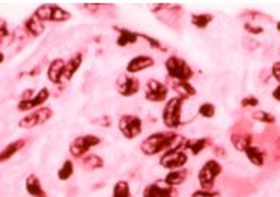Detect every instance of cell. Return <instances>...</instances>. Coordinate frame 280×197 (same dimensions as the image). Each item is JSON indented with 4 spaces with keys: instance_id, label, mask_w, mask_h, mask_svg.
<instances>
[{
    "instance_id": "6da1fadb",
    "label": "cell",
    "mask_w": 280,
    "mask_h": 197,
    "mask_svg": "<svg viewBox=\"0 0 280 197\" xmlns=\"http://www.w3.org/2000/svg\"><path fill=\"white\" fill-rule=\"evenodd\" d=\"M185 143V139H182L181 136L172 133V131H166V133H154L151 136H148L142 143H140V150L148 155H157V153H163L172 148H182Z\"/></svg>"
},
{
    "instance_id": "7a4b0ae2",
    "label": "cell",
    "mask_w": 280,
    "mask_h": 197,
    "mask_svg": "<svg viewBox=\"0 0 280 197\" xmlns=\"http://www.w3.org/2000/svg\"><path fill=\"white\" fill-rule=\"evenodd\" d=\"M182 97L170 98L162 113V121L169 130H176L182 125Z\"/></svg>"
},
{
    "instance_id": "3957f363",
    "label": "cell",
    "mask_w": 280,
    "mask_h": 197,
    "mask_svg": "<svg viewBox=\"0 0 280 197\" xmlns=\"http://www.w3.org/2000/svg\"><path fill=\"white\" fill-rule=\"evenodd\" d=\"M165 66L168 75L176 82H190V78L193 77L191 66L178 56H169L165 62Z\"/></svg>"
},
{
    "instance_id": "277c9868",
    "label": "cell",
    "mask_w": 280,
    "mask_h": 197,
    "mask_svg": "<svg viewBox=\"0 0 280 197\" xmlns=\"http://www.w3.org/2000/svg\"><path fill=\"white\" fill-rule=\"evenodd\" d=\"M187 161H188V155L182 148H172L163 152V155L160 156V166L163 169H168L169 172L184 169Z\"/></svg>"
},
{
    "instance_id": "5b68a950",
    "label": "cell",
    "mask_w": 280,
    "mask_h": 197,
    "mask_svg": "<svg viewBox=\"0 0 280 197\" xmlns=\"http://www.w3.org/2000/svg\"><path fill=\"white\" fill-rule=\"evenodd\" d=\"M101 143V139L98 136H94V134H86V136H78L75 137L71 145H69V152L74 158H85L88 155V152L98 146Z\"/></svg>"
},
{
    "instance_id": "8992f818",
    "label": "cell",
    "mask_w": 280,
    "mask_h": 197,
    "mask_svg": "<svg viewBox=\"0 0 280 197\" xmlns=\"http://www.w3.org/2000/svg\"><path fill=\"white\" fill-rule=\"evenodd\" d=\"M222 166L219 161L216 160H208L202 167L199 170V175H197V181L201 184L202 190H208L211 191L214 184H216V179L220 176L222 173Z\"/></svg>"
},
{
    "instance_id": "52a82bcc",
    "label": "cell",
    "mask_w": 280,
    "mask_h": 197,
    "mask_svg": "<svg viewBox=\"0 0 280 197\" xmlns=\"http://www.w3.org/2000/svg\"><path fill=\"white\" fill-rule=\"evenodd\" d=\"M117 127H119L121 134L128 140L136 139L143 131V122L136 114H122L121 119L117 122Z\"/></svg>"
},
{
    "instance_id": "ba28073f",
    "label": "cell",
    "mask_w": 280,
    "mask_h": 197,
    "mask_svg": "<svg viewBox=\"0 0 280 197\" xmlns=\"http://www.w3.org/2000/svg\"><path fill=\"white\" fill-rule=\"evenodd\" d=\"M33 15L41 20L43 23L44 21H57V23H62V21H68L71 18V14L68 11H65L63 8L57 6V5H43L36 8V11L33 12Z\"/></svg>"
},
{
    "instance_id": "9c48e42d",
    "label": "cell",
    "mask_w": 280,
    "mask_h": 197,
    "mask_svg": "<svg viewBox=\"0 0 280 197\" xmlns=\"http://www.w3.org/2000/svg\"><path fill=\"white\" fill-rule=\"evenodd\" d=\"M52 116H53L52 108H49V107H41V108H38V110L29 113L27 116H24L23 119H20L18 125H20L21 128L30 130V128L38 127V125L46 124L49 119H52Z\"/></svg>"
},
{
    "instance_id": "30bf717a",
    "label": "cell",
    "mask_w": 280,
    "mask_h": 197,
    "mask_svg": "<svg viewBox=\"0 0 280 197\" xmlns=\"http://www.w3.org/2000/svg\"><path fill=\"white\" fill-rule=\"evenodd\" d=\"M169 89L165 83L151 78L146 83V91H145V98L151 102H165L168 99Z\"/></svg>"
},
{
    "instance_id": "8fae6325",
    "label": "cell",
    "mask_w": 280,
    "mask_h": 197,
    "mask_svg": "<svg viewBox=\"0 0 280 197\" xmlns=\"http://www.w3.org/2000/svg\"><path fill=\"white\" fill-rule=\"evenodd\" d=\"M116 89L122 97H134L140 91V82L130 74H122L116 82Z\"/></svg>"
},
{
    "instance_id": "7c38bea8",
    "label": "cell",
    "mask_w": 280,
    "mask_h": 197,
    "mask_svg": "<svg viewBox=\"0 0 280 197\" xmlns=\"http://www.w3.org/2000/svg\"><path fill=\"white\" fill-rule=\"evenodd\" d=\"M50 98V91L47 88L39 89V92H36V95H33L30 99H20L17 108L20 111H30V110H38L41 108Z\"/></svg>"
},
{
    "instance_id": "4fadbf2b",
    "label": "cell",
    "mask_w": 280,
    "mask_h": 197,
    "mask_svg": "<svg viewBox=\"0 0 280 197\" xmlns=\"http://www.w3.org/2000/svg\"><path fill=\"white\" fill-rule=\"evenodd\" d=\"M178 191L173 187L169 185H163L160 182H154L145 187L143 190V197H176Z\"/></svg>"
},
{
    "instance_id": "5bb4252c",
    "label": "cell",
    "mask_w": 280,
    "mask_h": 197,
    "mask_svg": "<svg viewBox=\"0 0 280 197\" xmlns=\"http://www.w3.org/2000/svg\"><path fill=\"white\" fill-rule=\"evenodd\" d=\"M155 65V60L154 57L148 56V54H139V56H134L128 63H127V74L130 75H134L137 72H142L145 69H149Z\"/></svg>"
},
{
    "instance_id": "9a60e30c",
    "label": "cell",
    "mask_w": 280,
    "mask_h": 197,
    "mask_svg": "<svg viewBox=\"0 0 280 197\" xmlns=\"http://www.w3.org/2000/svg\"><path fill=\"white\" fill-rule=\"evenodd\" d=\"M65 65H66V62L63 59H55L49 65L47 77H49V80L52 83H55V85H60L62 83V75H63V71H65Z\"/></svg>"
},
{
    "instance_id": "2e32d148",
    "label": "cell",
    "mask_w": 280,
    "mask_h": 197,
    "mask_svg": "<svg viewBox=\"0 0 280 197\" xmlns=\"http://www.w3.org/2000/svg\"><path fill=\"white\" fill-rule=\"evenodd\" d=\"M82 62H83V54H82V53L74 54V56L66 62L63 75H62V83H66V82L71 80V78L74 77V74L78 71V68L82 66Z\"/></svg>"
},
{
    "instance_id": "e0dca14e",
    "label": "cell",
    "mask_w": 280,
    "mask_h": 197,
    "mask_svg": "<svg viewBox=\"0 0 280 197\" xmlns=\"http://www.w3.org/2000/svg\"><path fill=\"white\" fill-rule=\"evenodd\" d=\"M26 191L32 197H49L43 188V184L36 175H29L26 179Z\"/></svg>"
},
{
    "instance_id": "ac0fdd59",
    "label": "cell",
    "mask_w": 280,
    "mask_h": 197,
    "mask_svg": "<svg viewBox=\"0 0 280 197\" xmlns=\"http://www.w3.org/2000/svg\"><path fill=\"white\" fill-rule=\"evenodd\" d=\"M117 39H116V46L117 47H127V46H133L139 41L140 33L127 30V29H117Z\"/></svg>"
},
{
    "instance_id": "d6986e66",
    "label": "cell",
    "mask_w": 280,
    "mask_h": 197,
    "mask_svg": "<svg viewBox=\"0 0 280 197\" xmlns=\"http://www.w3.org/2000/svg\"><path fill=\"white\" fill-rule=\"evenodd\" d=\"M24 145H26V142L23 139H20V140H15V142L9 143L8 146H5L2 150H0V163L11 160L17 152H20L23 149Z\"/></svg>"
},
{
    "instance_id": "ffe728a7",
    "label": "cell",
    "mask_w": 280,
    "mask_h": 197,
    "mask_svg": "<svg viewBox=\"0 0 280 197\" xmlns=\"http://www.w3.org/2000/svg\"><path fill=\"white\" fill-rule=\"evenodd\" d=\"M187 179V170L184 169H179V170H170L165 179H163V184L169 185V187H179L184 181Z\"/></svg>"
},
{
    "instance_id": "44dd1931",
    "label": "cell",
    "mask_w": 280,
    "mask_h": 197,
    "mask_svg": "<svg viewBox=\"0 0 280 197\" xmlns=\"http://www.w3.org/2000/svg\"><path fill=\"white\" fill-rule=\"evenodd\" d=\"M24 27H26V30H27L32 36H39V35L44 32V29H46L44 23H43L41 20H38L35 15H32L30 18L26 20Z\"/></svg>"
},
{
    "instance_id": "7402d4cb",
    "label": "cell",
    "mask_w": 280,
    "mask_h": 197,
    "mask_svg": "<svg viewBox=\"0 0 280 197\" xmlns=\"http://www.w3.org/2000/svg\"><path fill=\"white\" fill-rule=\"evenodd\" d=\"M208 145V139H193V140H185L184 148L191 152V155H199Z\"/></svg>"
},
{
    "instance_id": "603a6c76",
    "label": "cell",
    "mask_w": 280,
    "mask_h": 197,
    "mask_svg": "<svg viewBox=\"0 0 280 197\" xmlns=\"http://www.w3.org/2000/svg\"><path fill=\"white\" fill-rule=\"evenodd\" d=\"M244 153H246V156H247L249 161H250L252 164H255V166H258V167L264 166V152L259 150L258 148L250 146V148H247V149L244 150Z\"/></svg>"
},
{
    "instance_id": "cb8c5ba5",
    "label": "cell",
    "mask_w": 280,
    "mask_h": 197,
    "mask_svg": "<svg viewBox=\"0 0 280 197\" xmlns=\"http://www.w3.org/2000/svg\"><path fill=\"white\" fill-rule=\"evenodd\" d=\"M113 197H131V188L127 181H119L113 185Z\"/></svg>"
},
{
    "instance_id": "d4e9b609",
    "label": "cell",
    "mask_w": 280,
    "mask_h": 197,
    "mask_svg": "<svg viewBox=\"0 0 280 197\" xmlns=\"http://www.w3.org/2000/svg\"><path fill=\"white\" fill-rule=\"evenodd\" d=\"M74 175V163L71 160H65L57 170V179L59 181H68Z\"/></svg>"
},
{
    "instance_id": "484cf974",
    "label": "cell",
    "mask_w": 280,
    "mask_h": 197,
    "mask_svg": "<svg viewBox=\"0 0 280 197\" xmlns=\"http://www.w3.org/2000/svg\"><path fill=\"white\" fill-rule=\"evenodd\" d=\"M213 21L211 14H193L191 15V24L197 29H205Z\"/></svg>"
},
{
    "instance_id": "4316f807",
    "label": "cell",
    "mask_w": 280,
    "mask_h": 197,
    "mask_svg": "<svg viewBox=\"0 0 280 197\" xmlns=\"http://www.w3.org/2000/svg\"><path fill=\"white\" fill-rule=\"evenodd\" d=\"M83 164H85L86 169H92V170L104 167V161H103V158H101V156H98L97 153L86 155L85 158H83Z\"/></svg>"
},
{
    "instance_id": "83f0119b",
    "label": "cell",
    "mask_w": 280,
    "mask_h": 197,
    "mask_svg": "<svg viewBox=\"0 0 280 197\" xmlns=\"http://www.w3.org/2000/svg\"><path fill=\"white\" fill-rule=\"evenodd\" d=\"M232 145L235 149L238 150H246L247 148H250V137L244 136V134H233L232 136Z\"/></svg>"
},
{
    "instance_id": "f1b7e54d",
    "label": "cell",
    "mask_w": 280,
    "mask_h": 197,
    "mask_svg": "<svg viewBox=\"0 0 280 197\" xmlns=\"http://www.w3.org/2000/svg\"><path fill=\"white\" fill-rule=\"evenodd\" d=\"M175 89H178L179 92H182V98H185V97H194L196 95V89L190 85V82H176Z\"/></svg>"
},
{
    "instance_id": "f546056e",
    "label": "cell",
    "mask_w": 280,
    "mask_h": 197,
    "mask_svg": "<svg viewBox=\"0 0 280 197\" xmlns=\"http://www.w3.org/2000/svg\"><path fill=\"white\" fill-rule=\"evenodd\" d=\"M199 114H201L202 117H205V119H211V117L216 114V105L211 104V102H204L199 105Z\"/></svg>"
},
{
    "instance_id": "4dcf8cb0",
    "label": "cell",
    "mask_w": 280,
    "mask_h": 197,
    "mask_svg": "<svg viewBox=\"0 0 280 197\" xmlns=\"http://www.w3.org/2000/svg\"><path fill=\"white\" fill-rule=\"evenodd\" d=\"M253 117H255L256 121L265 122V124H274V122H276L274 116L270 114L268 111H255V113H253Z\"/></svg>"
},
{
    "instance_id": "1f68e13d",
    "label": "cell",
    "mask_w": 280,
    "mask_h": 197,
    "mask_svg": "<svg viewBox=\"0 0 280 197\" xmlns=\"http://www.w3.org/2000/svg\"><path fill=\"white\" fill-rule=\"evenodd\" d=\"M191 197H220L217 191H208V190H197L191 194Z\"/></svg>"
},
{
    "instance_id": "d6a6232c",
    "label": "cell",
    "mask_w": 280,
    "mask_h": 197,
    "mask_svg": "<svg viewBox=\"0 0 280 197\" xmlns=\"http://www.w3.org/2000/svg\"><path fill=\"white\" fill-rule=\"evenodd\" d=\"M140 38L146 39V41L149 43V46H151V47H154V49H158V50H163V47L160 46V43L157 41V39H154V38H151V36H148V35H140Z\"/></svg>"
},
{
    "instance_id": "836d02e7",
    "label": "cell",
    "mask_w": 280,
    "mask_h": 197,
    "mask_svg": "<svg viewBox=\"0 0 280 197\" xmlns=\"http://www.w3.org/2000/svg\"><path fill=\"white\" fill-rule=\"evenodd\" d=\"M241 104H243V107H256L259 104V101L255 97H249V98H244L241 101Z\"/></svg>"
},
{
    "instance_id": "e575fe53",
    "label": "cell",
    "mask_w": 280,
    "mask_h": 197,
    "mask_svg": "<svg viewBox=\"0 0 280 197\" xmlns=\"http://www.w3.org/2000/svg\"><path fill=\"white\" fill-rule=\"evenodd\" d=\"M8 35H9L8 26H6V23H2V24H0V44L5 41V38H6Z\"/></svg>"
},
{
    "instance_id": "d590c367",
    "label": "cell",
    "mask_w": 280,
    "mask_h": 197,
    "mask_svg": "<svg viewBox=\"0 0 280 197\" xmlns=\"http://www.w3.org/2000/svg\"><path fill=\"white\" fill-rule=\"evenodd\" d=\"M271 71H273V75H274V78H276V80H277V82L280 83V62H276V63L273 65Z\"/></svg>"
},
{
    "instance_id": "8d00e7d4",
    "label": "cell",
    "mask_w": 280,
    "mask_h": 197,
    "mask_svg": "<svg viewBox=\"0 0 280 197\" xmlns=\"http://www.w3.org/2000/svg\"><path fill=\"white\" fill-rule=\"evenodd\" d=\"M246 30H249L250 33H262V32H264L262 27H255V26H252L250 23L246 24Z\"/></svg>"
},
{
    "instance_id": "74e56055",
    "label": "cell",
    "mask_w": 280,
    "mask_h": 197,
    "mask_svg": "<svg viewBox=\"0 0 280 197\" xmlns=\"http://www.w3.org/2000/svg\"><path fill=\"white\" fill-rule=\"evenodd\" d=\"M273 98L274 99H277V101H280V85L273 91Z\"/></svg>"
},
{
    "instance_id": "f35d334b",
    "label": "cell",
    "mask_w": 280,
    "mask_h": 197,
    "mask_svg": "<svg viewBox=\"0 0 280 197\" xmlns=\"http://www.w3.org/2000/svg\"><path fill=\"white\" fill-rule=\"evenodd\" d=\"M3 60H5V56H3V53H2V51H0V65L3 63Z\"/></svg>"
},
{
    "instance_id": "ab89813d",
    "label": "cell",
    "mask_w": 280,
    "mask_h": 197,
    "mask_svg": "<svg viewBox=\"0 0 280 197\" xmlns=\"http://www.w3.org/2000/svg\"><path fill=\"white\" fill-rule=\"evenodd\" d=\"M277 30H279V32H280V21H279V23H277Z\"/></svg>"
}]
</instances>
